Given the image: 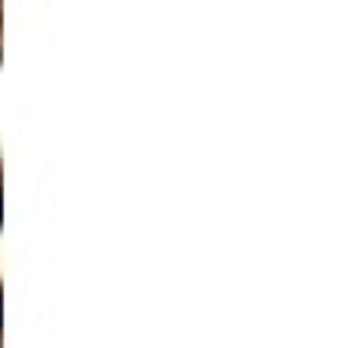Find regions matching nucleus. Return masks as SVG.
Masks as SVG:
<instances>
[{"label":"nucleus","instance_id":"nucleus-1","mask_svg":"<svg viewBox=\"0 0 352 348\" xmlns=\"http://www.w3.org/2000/svg\"><path fill=\"white\" fill-rule=\"evenodd\" d=\"M0 321H4V296H0Z\"/></svg>","mask_w":352,"mask_h":348}]
</instances>
